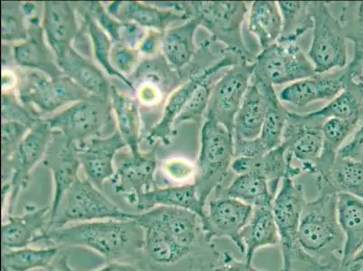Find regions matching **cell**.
<instances>
[{
	"mask_svg": "<svg viewBox=\"0 0 363 271\" xmlns=\"http://www.w3.org/2000/svg\"><path fill=\"white\" fill-rule=\"evenodd\" d=\"M242 62H243L242 59L238 56L225 51V54L220 60L194 74L192 77L188 79L186 82L182 84L179 87L172 92L164 106L160 121L151 128L148 133L147 140L150 141V143L154 144L155 142L160 141L164 145L169 144L172 136H173L174 122L186 107L196 89L206 79L216 76L224 68L233 67Z\"/></svg>",
	"mask_w": 363,
	"mask_h": 271,
	"instance_id": "cell-14",
	"label": "cell"
},
{
	"mask_svg": "<svg viewBox=\"0 0 363 271\" xmlns=\"http://www.w3.org/2000/svg\"><path fill=\"white\" fill-rule=\"evenodd\" d=\"M337 214L345 236L342 261H347L363 247V199L350 194H338Z\"/></svg>",
	"mask_w": 363,
	"mask_h": 271,
	"instance_id": "cell-29",
	"label": "cell"
},
{
	"mask_svg": "<svg viewBox=\"0 0 363 271\" xmlns=\"http://www.w3.org/2000/svg\"><path fill=\"white\" fill-rule=\"evenodd\" d=\"M58 247L23 248L2 251V269L8 271L48 270L54 264Z\"/></svg>",
	"mask_w": 363,
	"mask_h": 271,
	"instance_id": "cell-37",
	"label": "cell"
},
{
	"mask_svg": "<svg viewBox=\"0 0 363 271\" xmlns=\"http://www.w3.org/2000/svg\"><path fill=\"white\" fill-rule=\"evenodd\" d=\"M282 29V16L278 3H252L249 13V31L257 39L262 51L279 40Z\"/></svg>",
	"mask_w": 363,
	"mask_h": 271,
	"instance_id": "cell-35",
	"label": "cell"
},
{
	"mask_svg": "<svg viewBox=\"0 0 363 271\" xmlns=\"http://www.w3.org/2000/svg\"><path fill=\"white\" fill-rule=\"evenodd\" d=\"M339 21L346 38L354 45L363 46V1L345 3Z\"/></svg>",
	"mask_w": 363,
	"mask_h": 271,
	"instance_id": "cell-45",
	"label": "cell"
},
{
	"mask_svg": "<svg viewBox=\"0 0 363 271\" xmlns=\"http://www.w3.org/2000/svg\"><path fill=\"white\" fill-rule=\"evenodd\" d=\"M42 26L55 58H60L77 38L79 26L74 6L65 1H46L43 9Z\"/></svg>",
	"mask_w": 363,
	"mask_h": 271,
	"instance_id": "cell-22",
	"label": "cell"
},
{
	"mask_svg": "<svg viewBox=\"0 0 363 271\" xmlns=\"http://www.w3.org/2000/svg\"><path fill=\"white\" fill-rule=\"evenodd\" d=\"M214 266H216L214 262H206L202 264V265L193 267L192 269L188 271H213Z\"/></svg>",
	"mask_w": 363,
	"mask_h": 271,
	"instance_id": "cell-57",
	"label": "cell"
},
{
	"mask_svg": "<svg viewBox=\"0 0 363 271\" xmlns=\"http://www.w3.org/2000/svg\"><path fill=\"white\" fill-rule=\"evenodd\" d=\"M51 246L84 247L108 261L136 259L144 250V231L133 220H100L48 230L40 238Z\"/></svg>",
	"mask_w": 363,
	"mask_h": 271,
	"instance_id": "cell-1",
	"label": "cell"
},
{
	"mask_svg": "<svg viewBox=\"0 0 363 271\" xmlns=\"http://www.w3.org/2000/svg\"><path fill=\"white\" fill-rule=\"evenodd\" d=\"M54 131L42 118L29 131L16 151L12 175L9 184L2 186L9 190V216L15 213L16 201L22 190L26 189L30 180L31 172L39 162L44 160L50 145Z\"/></svg>",
	"mask_w": 363,
	"mask_h": 271,
	"instance_id": "cell-13",
	"label": "cell"
},
{
	"mask_svg": "<svg viewBox=\"0 0 363 271\" xmlns=\"http://www.w3.org/2000/svg\"><path fill=\"white\" fill-rule=\"evenodd\" d=\"M255 62H242L228 69L213 86L206 116L233 134L234 120L250 85Z\"/></svg>",
	"mask_w": 363,
	"mask_h": 271,
	"instance_id": "cell-12",
	"label": "cell"
},
{
	"mask_svg": "<svg viewBox=\"0 0 363 271\" xmlns=\"http://www.w3.org/2000/svg\"><path fill=\"white\" fill-rule=\"evenodd\" d=\"M127 147L118 130L106 137L91 138L77 145L78 157L89 180L101 190L105 182L115 175L117 155Z\"/></svg>",
	"mask_w": 363,
	"mask_h": 271,
	"instance_id": "cell-19",
	"label": "cell"
},
{
	"mask_svg": "<svg viewBox=\"0 0 363 271\" xmlns=\"http://www.w3.org/2000/svg\"><path fill=\"white\" fill-rule=\"evenodd\" d=\"M133 214L122 210L108 199L88 178H78L62 198L55 216L50 220L48 230L86 221L132 220Z\"/></svg>",
	"mask_w": 363,
	"mask_h": 271,
	"instance_id": "cell-6",
	"label": "cell"
},
{
	"mask_svg": "<svg viewBox=\"0 0 363 271\" xmlns=\"http://www.w3.org/2000/svg\"><path fill=\"white\" fill-rule=\"evenodd\" d=\"M363 88L350 82L347 88L333 99L325 107L311 112L313 116L325 122L329 118H336L342 120L362 117L363 118Z\"/></svg>",
	"mask_w": 363,
	"mask_h": 271,
	"instance_id": "cell-40",
	"label": "cell"
},
{
	"mask_svg": "<svg viewBox=\"0 0 363 271\" xmlns=\"http://www.w3.org/2000/svg\"><path fill=\"white\" fill-rule=\"evenodd\" d=\"M44 164L50 170L55 184L51 220L60 206L62 198L79 178V170L82 166L78 157L77 144L69 140L60 132L54 131Z\"/></svg>",
	"mask_w": 363,
	"mask_h": 271,
	"instance_id": "cell-18",
	"label": "cell"
},
{
	"mask_svg": "<svg viewBox=\"0 0 363 271\" xmlns=\"http://www.w3.org/2000/svg\"><path fill=\"white\" fill-rule=\"evenodd\" d=\"M199 157L196 164L194 184L198 197L204 207L211 194L222 186L232 164L234 155V138L214 118L206 116L201 130Z\"/></svg>",
	"mask_w": 363,
	"mask_h": 271,
	"instance_id": "cell-3",
	"label": "cell"
},
{
	"mask_svg": "<svg viewBox=\"0 0 363 271\" xmlns=\"http://www.w3.org/2000/svg\"><path fill=\"white\" fill-rule=\"evenodd\" d=\"M295 271H298V270H295ZM298 271H318V270H313L306 269L305 270H298Z\"/></svg>",
	"mask_w": 363,
	"mask_h": 271,
	"instance_id": "cell-58",
	"label": "cell"
},
{
	"mask_svg": "<svg viewBox=\"0 0 363 271\" xmlns=\"http://www.w3.org/2000/svg\"><path fill=\"white\" fill-rule=\"evenodd\" d=\"M140 52L136 48H128L121 43H115L112 45L111 65L118 74L125 77L137 70L138 65H140Z\"/></svg>",
	"mask_w": 363,
	"mask_h": 271,
	"instance_id": "cell-46",
	"label": "cell"
},
{
	"mask_svg": "<svg viewBox=\"0 0 363 271\" xmlns=\"http://www.w3.org/2000/svg\"><path fill=\"white\" fill-rule=\"evenodd\" d=\"M2 271H8V270H5V269H2Z\"/></svg>",
	"mask_w": 363,
	"mask_h": 271,
	"instance_id": "cell-59",
	"label": "cell"
},
{
	"mask_svg": "<svg viewBox=\"0 0 363 271\" xmlns=\"http://www.w3.org/2000/svg\"><path fill=\"white\" fill-rule=\"evenodd\" d=\"M107 11L122 23H134L147 31L164 33L173 23L187 21L192 16L182 13L167 11L150 4V2L118 1L111 3Z\"/></svg>",
	"mask_w": 363,
	"mask_h": 271,
	"instance_id": "cell-23",
	"label": "cell"
},
{
	"mask_svg": "<svg viewBox=\"0 0 363 271\" xmlns=\"http://www.w3.org/2000/svg\"><path fill=\"white\" fill-rule=\"evenodd\" d=\"M254 62L252 76L272 86L291 84L316 74L296 43L277 42L260 52Z\"/></svg>",
	"mask_w": 363,
	"mask_h": 271,
	"instance_id": "cell-10",
	"label": "cell"
},
{
	"mask_svg": "<svg viewBox=\"0 0 363 271\" xmlns=\"http://www.w3.org/2000/svg\"><path fill=\"white\" fill-rule=\"evenodd\" d=\"M110 102L116 117L118 131L131 153L140 154L141 118L138 102L113 84H111Z\"/></svg>",
	"mask_w": 363,
	"mask_h": 271,
	"instance_id": "cell-31",
	"label": "cell"
},
{
	"mask_svg": "<svg viewBox=\"0 0 363 271\" xmlns=\"http://www.w3.org/2000/svg\"><path fill=\"white\" fill-rule=\"evenodd\" d=\"M232 170L237 175L257 173L262 175L269 182L270 191L276 197L279 184L285 177L295 179L302 173L301 168L294 167L286 160V148L284 145L262 157H236L232 164Z\"/></svg>",
	"mask_w": 363,
	"mask_h": 271,
	"instance_id": "cell-24",
	"label": "cell"
},
{
	"mask_svg": "<svg viewBox=\"0 0 363 271\" xmlns=\"http://www.w3.org/2000/svg\"><path fill=\"white\" fill-rule=\"evenodd\" d=\"M115 165L112 187L117 194L135 207L138 197L157 187L155 182L157 170L156 150L147 153H118Z\"/></svg>",
	"mask_w": 363,
	"mask_h": 271,
	"instance_id": "cell-15",
	"label": "cell"
},
{
	"mask_svg": "<svg viewBox=\"0 0 363 271\" xmlns=\"http://www.w3.org/2000/svg\"><path fill=\"white\" fill-rule=\"evenodd\" d=\"M253 211L252 206L232 198H213L208 204L206 218L203 223L206 239L213 243L216 238H228L240 253L245 254L242 233L252 219Z\"/></svg>",
	"mask_w": 363,
	"mask_h": 271,
	"instance_id": "cell-16",
	"label": "cell"
},
{
	"mask_svg": "<svg viewBox=\"0 0 363 271\" xmlns=\"http://www.w3.org/2000/svg\"><path fill=\"white\" fill-rule=\"evenodd\" d=\"M242 239L245 246V260L252 263L257 250L279 245L278 228L272 208H254L252 219L244 228Z\"/></svg>",
	"mask_w": 363,
	"mask_h": 271,
	"instance_id": "cell-34",
	"label": "cell"
},
{
	"mask_svg": "<svg viewBox=\"0 0 363 271\" xmlns=\"http://www.w3.org/2000/svg\"><path fill=\"white\" fill-rule=\"evenodd\" d=\"M1 110L2 121L18 122L29 130L42 120L40 116L23 104L18 95L11 92H3Z\"/></svg>",
	"mask_w": 363,
	"mask_h": 271,
	"instance_id": "cell-44",
	"label": "cell"
},
{
	"mask_svg": "<svg viewBox=\"0 0 363 271\" xmlns=\"http://www.w3.org/2000/svg\"><path fill=\"white\" fill-rule=\"evenodd\" d=\"M21 2H1V38L3 44L21 43L28 38V29Z\"/></svg>",
	"mask_w": 363,
	"mask_h": 271,
	"instance_id": "cell-42",
	"label": "cell"
},
{
	"mask_svg": "<svg viewBox=\"0 0 363 271\" xmlns=\"http://www.w3.org/2000/svg\"><path fill=\"white\" fill-rule=\"evenodd\" d=\"M281 183L272 204L281 248V271H295V264L298 261L306 264V269L319 271L311 258L300 246L298 240L300 220L308 201L305 189L293 178L285 177Z\"/></svg>",
	"mask_w": 363,
	"mask_h": 271,
	"instance_id": "cell-4",
	"label": "cell"
},
{
	"mask_svg": "<svg viewBox=\"0 0 363 271\" xmlns=\"http://www.w3.org/2000/svg\"><path fill=\"white\" fill-rule=\"evenodd\" d=\"M283 21L282 34L278 42L296 43L305 33L313 28L309 2L278 1Z\"/></svg>",
	"mask_w": 363,
	"mask_h": 271,
	"instance_id": "cell-39",
	"label": "cell"
},
{
	"mask_svg": "<svg viewBox=\"0 0 363 271\" xmlns=\"http://www.w3.org/2000/svg\"><path fill=\"white\" fill-rule=\"evenodd\" d=\"M216 76L206 79L196 89L183 111L178 116L176 122H174V126L186 121L200 122L203 120L206 117L208 105H209L211 96H212L213 86L217 81L214 79Z\"/></svg>",
	"mask_w": 363,
	"mask_h": 271,
	"instance_id": "cell-43",
	"label": "cell"
},
{
	"mask_svg": "<svg viewBox=\"0 0 363 271\" xmlns=\"http://www.w3.org/2000/svg\"><path fill=\"white\" fill-rule=\"evenodd\" d=\"M80 6L90 14L111 38L113 44L120 42V32L123 23L113 18L100 2H84Z\"/></svg>",
	"mask_w": 363,
	"mask_h": 271,
	"instance_id": "cell-47",
	"label": "cell"
},
{
	"mask_svg": "<svg viewBox=\"0 0 363 271\" xmlns=\"http://www.w3.org/2000/svg\"><path fill=\"white\" fill-rule=\"evenodd\" d=\"M142 229L144 231V250L154 262L160 265H176L181 261L190 260V257L197 251L182 246L173 238L156 228Z\"/></svg>",
	"mask_w": 363,
	"mask_h": 271,
	"instance_id": "cell-36",
	"label": "cell"
},
{
	"mask_svg": "<svg viewBox=\"0 0 363 271\" xmlns=\"http://www.w3.org/2000/svg\"><path fill=\"white\" fill-rule=\"evenodd\" d=\"M132 220L141 228L152 227L164 231L187 249L203 250L214 246L206 239L202 219L193 211L157 206L143 213L134 214Z\"/></svg>",
	"mask_w": 363,
	"mask_h": 271,
	"instance_id": "cell-11",
	"label": "cell"
},
{
	"mask_svg": "<svg viewBox=\"0 0 363 271\" xmlns=\"http://www.w3.org/2000/svg\"><path fill=\"white\" fill-rule=\"evenodd\" d=\"M189 4L193 16L209 33L212 42L220 43L225 46V51L244 62H255L242 38V23L247 14L246 2L202 1Z\"/></svg>",
	"mask_w": 363,
	"mask_h": 271,
	"instance_id": "cell-7",
	"label": "cell"
},
{
	"mask_svg": "<svg viewBox=\"0 0 363 271\" xmlns=\"http://www.w3.org/2000/svg\"><path fill=\"white\" fill-rule=\"evenodd\" d=\"M48 271H79L74 269L69 264L67 257H62L58 263L52 266ZM94 271H141L137 267L132 265L131 263L122 262V261H108L106 265L101 267V269Z\"/></svg>",
	"mask_w": 363,
	"mask_h": 271,
	"instance_id": "cell-51",
	"label": "cell"
},
{
	"mask_svg": "<svg viewBox=\"0 0 363 271\" xmlns=\"http://www.w3.org/2000/svg\"><path fill=\"white\" fill-rule=\"evenodd\" d=\"M269 110L267 96L250 81L239 111L234 120V140H252L259 138Z\"/></svg>",
	"mask_w": 363,
	"mask_h": 271,
	"instance_id": "cell-28",
	"label": "cell"
},
{
	"mask_svg": "<svg viewBox=\"0 0 363 271\" xmlns=\"http://www.w3.org/2000/svg\"><path fill=\"white\" fill-rule=\"evenodd\" d=\"M138 99L145 105H154L158 101H160L163 96L164 91L160 86L150 84V82H141L138 84Z\"/></svg>",
	"mask_w": 363,
	"mask_h": 271,
	"instance_id": "cell-54",
	"label": "cell"
},
{
	"mask_svg": "<svg viewBox=\"0 0 363 271\" xmlns=\"http://www.w3.org/2000/svg\"><path fill=\"white\" fill-rule=\"evenodd\" d=\"M163 35L164 33L148 31L146 36H145V38L138 48L140 54L147 56L156 55L157 51L161 49Z\"/></svg>",
	"mask_w": 363,
	"mask_h": 271,
	"instance_id": "cell-53",
	"label": "cell"
},
{
	"mask_svg": "<svg viewBox=\"0 0 363 271\" xmlns=\"http://www.w3.org/2000/svg\"><path fill=\"white\" fill-rule=\"evenodd\" d=\"M362 118H363L356 117L342 120L332 118L323 124V150L315 166V175L318 178L328 176L342 144L356 131Z\"/></svg>",
	"mask_w": 363,
	"mask_h": 271,
	"instance_id": "cell-33",
	"label": "cell"
},
{
	"mask_svg": "<svg viewBox=\"0 0 363 271\" xmlns=\"http://www.w3.org/2000/svg\"><path fill=\"white\" fill-rule=\"evenodd\" d=\"M300 246L319 271H333L342 262L345 236L337 214V194L319 193L306 201L300 220Z\"/></svg>",
	"mask_w": 363,
	"mask_h": 271,
	"instance_id": "cell-2",
	"label": "cell"
},
{
	"mask_svg": "<svg viewBox=\"0 0 363 271\" xmlns=\"http://www.w3.org/2000/svg\"><path fill=\"white\" fill-rule=\"evenodd\" d=\"M62 74L81 86L94 97L110 100L111 84L96 65L72 48L60 58L56 59Z\"/></svg>",
	"mask_w": 363,
	"mask_h": 271,
	"instance_id": "cell-26",
	"label": "cell"
},
{
	"mask_svg": "<svg viewBox=\"0 0 363 271\" xmlns=\"http://www.w3.org/2000/svg\"><path fill=\"white\" fill-rule=\"evenodd\" d=\"M362 101H363V94H362Z\"/></svg>",
	"mask_w": 363,
	"mask_h": 271,
	"instance_id": "cell-61",
	"label": "cell"
},
{
	"mask_svg": "<svg viewBox=\"0 0 363 271\" xmlns=\"http://www.w3.org/2000/svg\"><path fill=\"white\" fill-rule=\"evenodd\" d=\"M313 18V38L308 57L316 74H328L348 65L345 31L325 2H309Z\"/></svg>",
	"mask_w": 363,
	"mask_h": 271,
	"instance_id": "cell-8",
	"label": "cell"
},
{
	"mask_svg": "<svg viewBox=\"0 0 363 271\" xmlns=\"http://www.w3.org/2000/svg\"><path fill=\"white\" fill-rule=\"evenodd\" d=\"M78 6L82 8L80 5H78ZM82 18H84V26L86 31L88 33L89 38L91 39V48L95 60L97 61L98 64H100L108 75L111 76V77L118 78V80L126 84L127 87L134 91V85L130 79L118 74L111 65V54L112 45H113L111 38L84 9L82 8Z\"/></svg>",
	"mask_w": 363,
	"mask_h": 271,
	"instance_id": "cell-38",
	"label": "cell"
},
{
	"mask_svg": "<svg viewBox=\"0 0 363 271\" xmlns=\"http://www.w3.org/2000/svg\"><path fill=\"white\" fill-rule=\"evenodd\" d=\"M339 157L362 160L363 157V126L359 128L352 140L342 147L338 153Z\"/></svg>",
	"mask_w": 363,
	"mask_h": 271,
	"instance_id": "cell-52",
	"label": "cell"
},
{
	"mask_svg": "<svg viewBox=\"0 0 363 271\" xmlns=\"http://www.w3.org/2000/svg\"><path fill=\"white\" fill-rule=\"evenodd\" d=\"M213 271H267L253 266L247 260H238L228 251H223L218 258Z\"/></svg>",
	"mask_w": 363,
	"mask_h": 271,
	"instance_id": "cell-49",
	"label": "cell"
},
{
	"mask_svg": "<svg viewBox=\"0 0 363 271\" xmlns=\"http://www.w3.org/2000/svg\"><path fill=\"white\" fill-rule=\"evenodd\" d=\"M200 26L196 16L181 26L168 28L162 38L161 51L164 60L173 70L180 72L196 54L194 36Z\"/></svg>",
	"mask_w": 363,
	"mask_h": 271,
	"instance_id": "cell-27",
	"label": "cell"
},
{
	"mask_svg": "<svg viewBox=\"0 0 363 271\" xmlns=\"http://www.w3.org/2000/svg\"><path fill=\"white\" fill-rule=\"evenodd\" d=\"M157 206L181 208L197 214L202 219L203 223L206 221V207L201 203L194 183L154 188L141 194L134 208L138 213H143Z\"/></svg>",
	"mask_w": 363,
	"mask_h": 271,
	"instance_id": "cell-25",
	"label": "cell"
},
{
	"mask_svg": "<svg viewBox=\"0 0 363 271\" xmlns=\"http://www.w3.org/2000/svg\"><path fill=\"white\" fill-rule=\"evenodd\" d=\"M148 31L134 23H123L120 32L121 44L138 49Z\"/></svg>",
	"mask_w": 363,
	"mask_h": 271,
	"instance_id": "cell-50",
	"label": "cell"
},
{
	"mask_svg": "<svg viewBox=\"0 0 363 271\" xmlns=\"http://www.w3.org/2000/svg\"><path fill=\"white\" fill-rule=\"evenodd\" d=\"M29 131L26 126L18 122L2 121V186L11 180L16 151Z\"/></svg>",
	"mask_w": 363,
	"mask_h": 271,
	"instance_id": "cell-41",
	"label": "cell"
},
{
	"mask_svg": "<svg viewBox=\"0 0 363 271\" xmlns=\"http://www.w3.org/2000/svg\"><path fill=\"white\" fill-rule=\"evenodd\" d=\"M112 111L110 100L91 97L43 118L52 131L60 132L79 145L91 138L113 133L115 131H111Z\"/></svg>",
	"mask_w": 363,
	"mask_h": 271,
	"instance_id": "cell-9",
	"label": "cell"
},
{
	"mask_svg": "<svg viewBox=\"0 0 363 271\" xmlns=\"http://www.w3.org/2000/svg\"><path fill=\"white\" fill-rule=\"evenodd\" d=\"M51 206H26L21 216H8L3 221V250H19L38 243L48 231L50 223Z\"/></svg>",
	"mask_w": 363,
	"mask_h": 271,
	"instance_id": "cell-21",
	"label": "cell"
},
{
	"mask_svg": "<svg viewBox=\"0 0 363 271\" xmlns=\"http://www.w3.org/2000/svg\"><path fill=\"white\" fill-rule=\"evenodd\" d=\"M362 79H363V69H362Z\"/></svg>",
	"mask_w": 363,
	"mask_h": 271,
	"instance_id": "cell-60",
	"label": "cell"
},
{
	"mask_svg": "<svg viewBox=\"0 0 363 271\" xmlns=\"http://www.w3.org/2000/svg\"><path fill=\"white\" fill-rule=\"evenodd\" d=\"M352 75L353 68L349 64L333 72L293 82L280 92L279 101L296 108L306 107L316 101H331L347 88Z\"/></svg>",
	"mask_w": 363,
	"mask_h": 271,
	"instance_id": "cell-17",
	"label": "cell"
},
{
	"mask_svg": "<svg viewBox=\"0 0 363 271\" xmlns=\"http://www.w3.org/2000/svg\"><path fill=\"white\" fill-rule=\"evenodd\" d=\"M40 16L28 19V35L25 41L18 43L12 48V59L21 69L41 72L56 77L62 74L58 67L52 49L45 40V32Z\"/></svg>",
	"mask_w": 363,
	"mask_h": 271,
	"instance_id": "cell-20",
	"label": "cell"
},
{
	"mask_svg": "<svg viewBox=\"0 0 363 271\" xmlns=\"http://www.w3.org/2000/svg\"><path fill=\"white\" fill-rule=\"evenodd\" d=\"M163 170L167 178L184 184H190L188 182L194 180L196 167V165L189 160L184 158H173L164 162Z\"/></svg>",
	"mask_w": 363,
	"mask_h": 271,
	"instance_id": "cell-48",
	"label": "cell"
},
{
	"mask_svg": "<svg viewBox=\"0 0 363 271\" xmlns=\"http://www.w3.org/2000/svg\"><path fill=\"white\" fill-rule=\"evenodd\" d=\"M16 95L23 104L40 117L41 114L49 117L66 105L94 97L65 74L52 78L41 72L26 69L18 76Z\"/></svg>",
	"mask_w": 363,
	"mask_h": 271,
	"instance_id": "cell-5",
	"label": "cell"
},
{
	"mask_svg": "<svg viewBox=\"0 0 363 271\" xmlns=\"http://www.w3.org/2000/svg\"><path fill=\"white\" fill-rule=\"evenodd\" d=\"M16 84H18V77H16V74L11 70H6L4 68L2 72L3 92L11 91L12 86L16 85Z\"/></svg>",
	"mask_w": 363,
	"mask_h": 271,
	"instance_id": "cell-56",
	"label": "cell"
},
{
	"mask_svg": "<svg viewBox=\"0 0 363 271\" xmlns=\"http://www.w3.org/2000/svg\"><path fill=\"white\" fill-rule=\"evenodd\" d=\"M333 271H363V247L351 260L342 261Z\"/></svg>",
	"mask_w": 363,
	"mask_h": 271,
	"instance_id": "cell-55",
	"label": "cell"
},
{
	"mask_svg": "<svg viewBox=\"0 0 363 271\" xmlns=\"http://www.w3.org/2000/svg\"><path fill=\"white\" fill-rule=\"evenodd\" d=\"M216 197L232 198L253 208H272L275 199L267 178L257 173L238 175L229 186L217 188Z\"/></svg>",
	"mask_w": 363,
	"mask_h": 271,
	"instance_id": "cell-32",
	"label": "cell"
},
{
	"mask_svg": "<svg viewBox=\"0 0 363 271\" xmlns=\"http://www.w3.org/2000/svg\"><path fill=\"white\" fill-rule=\"evenodd\" d=\"M319 193L350 194L363 199V160L337 156L328 176L316 178Z\"/></svg>",
	"mask_w": 363,
	"mask_h": 271,
	"instance_id": "cell-30",
	"label": "cell"
},
{
	"mask_svg": "<svg viewBox=\"0 0 363 271\" xmlns=\"http://www.w3.org/2000/svg\"><path fill=\"white\" fill-rule=\"evenodd\" d=\"M362 160H363V157L362 158Z\"/></svg>",
	"mask_w": 363,
	"mask_h": 271,
	"instance_id": "cell-62",
	"label": "cell"
}]
</instances>
